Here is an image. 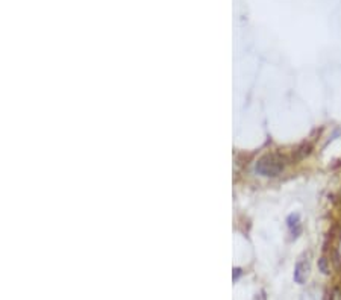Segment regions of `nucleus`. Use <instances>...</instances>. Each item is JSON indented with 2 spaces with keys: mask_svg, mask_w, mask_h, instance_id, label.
I'll use <instances>...</instances> for the list:
<instances>
[{
  "mask_svg": "<svg viewBox=\"0 0 341 300\" xmlns=\"http://www.w3.org/2000/svg\"><path fill=\"white\" fill-rule=\"evenodd\" d=\"M282 170H284L282 161L277 159L274 155L262 156L261 159H258V162L255 164V171L258 174H261V176H265V178H274Z\"/></svg>",
  "mask_w": 341,
  "mask_h": 300,
  "instance_id": "f257e3e1",
  "label": "nucleus"
},
{
  "mask_svg": "<svg viewBox=\"0 0 341 300\" xmlns=\"http://www.w3.org/2000/svg\"><path fill=\"white\" fill-rule=\"evenodd\" d=\"M309 262L308 261H299L296 270H294V281L297 283H305L309 276Z\"/></svg>",
  "mask_w": 341,
  "mask_h": 300,
  "instance_id": "f03ea898",
  "label": "nucleus"
},
{
  "mask_svg": "<svg viewBox=\"0 0 341 300\" xmlns=\"http://www.w3.org/2000/svg\"><path fill=\"white\" fill-rule=\"evenodd\" d=\"M287 223H288V228H290V231H291V233H293V238H296V236L300 233L299 214H291V216L288 217Z\"/></svg>",
  "mask_w": 341,
  "mask_h": 300,
  "instance_id": "7ed1b4c3",
  "label": "nucleus"
},
{
  "mask_svg": "<svg viewBox=\"0 0 341 300\" xmlns=\"http://www.w3.org/2000/svg\"><path fill=\"white\" fill-rule=\"evenodd\" d=\"M319 266H320V268H322V271H323L324 274L329 273V268H327V266H326V259H324V258L320 259V264H319Z\"/></svg>",
  "mask_w": 341,
  "mask_h": 300,
  "instance_id": "20e7f679",
  "label": "nucleus"
},
{
  "mask_svg": "<svg viewBox=\"0 0 341 300\" xmlns=\"http://www.w3.org/2000/svg\"><path fill=\"white\" fill-rule=\"evenodd\" d=\"M329 300H341V291L340 290H334V293L331 294Z\"/></svg>",
  "mask_w": 341,
  "mask_h": 300,
  "instance_id": "39448f33",
  "label": "nucleus"
}]
</instances>
